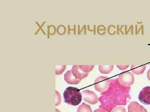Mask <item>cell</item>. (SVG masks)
Returning <instances> with one entry per match:
<instances>
[{
	"instance_id": "obj_1",
	"label": "cell",
	"mask_w": 150,
	"mask_h": 112,
	"mask_svg": "<svg viewBox=\"0 0 150 112\" xmlns=\"http://www.w3.org/2000/svg\"><path fill=\"white\" fill-rule=\"evenodd\" d=\"M130 90L129 86L122 85L117 78L112 79L109 88L99 98L100 108L111 112L118 106H126L131 99Z\"/></svg>"
},
{
	"instance_id": "obj_2",
	"label": "cell",
	"mask_w": 150,
	"mask_h": 112,
	"mask_svg": "<svg viewBox=\"0 0 150 112\" xmlns=\"http://www.w3.org/2000/svg\"><path fill=\"white\" fill-rule=\"evenodd\" d=\"M63 96L65 102L71 106H78L81 102V93L76 87H68L64 92Z\"/></svg>"
},
{
	"instance_id": "obj_3",
	"label": "cell",
	"mask_w": 150,
	"mask_h": 112,
	"mask_svg": "<svg viewBox=\"0 0 150 112\" xmlns=\"http://www.w3.org/2000/svg\"><path fill=\"white\" fill-rule=\"evenodd\" d=\"M111 80L105 76L98 78L95 83V86L96 91L99 92H105L110 86Z\"/></svg>"
},
{
	"instance_id": "obj_4",
	"label": "cell",
	"mask_w": 150,
	"mask_h": 112,
	"mask_svg": "<svg viewBox=\"0 0 150 112\" xmlns=\"http://www.w3.org/2000/svg\"><path fill=\"white\" fill-rule=\"evenodd\" d=\"M118 79L122 85L126 86H130L134 83V75L133 74L128 71L122 72L119 75Z\"/></svg>"
},
{
	"instance_id": "obj_5",
	"label": "cell",
	"mask_w": 150,
	"mask_h": 112,
	"mask_svg": "<svg viewBox=\"0 0 150 112\" xmlns=\"http://www.w3.org/2000/svg\"><path fill=\"white\" fill-rule=\"evenodd\" d=\"M139 99L142 104L150 105V86H146L142 89L139 94Z\"/></svg>"
},
{
	"instance_id": "obj_6",
	"label": "cell",
	"mask_w": 150,
	"mask_h": 112,
	"mask_svg": "<svg viewBox=\"0 0 150 112\" xmlns=\"http://www.w3.org/2000/svg\"><path fill=\"white\" fill-rule=\"evenodd\" d=\"M83 99L89 104H96L98 103V98L95 93L90 91H85L83 92Z\"/></svg>"
},
{
	"instance_id": "obj_7",
	"label": "cell",
	"mask_w": 150,
	"mask_h": 112,
	"mask_svg": "<svg viewBox=\"0 0 150 112\" xmlns=\"http://www.w3.org/2000/svg\"><path fill=\"white\" fill-rule=\"evenodd\" d=\"M128 111L129 112H148L144 107L136 102L130 103L128 106Z\"/></svg>"
},
{
	"instance_id": "obj_8",
	"label": "cell",
	"mask_w": 150,
	"mask_h": 112,
	"mask_svg": "<svg viewBox=\"0 0 150 112\" xmlns=\"http://www.w3.org/2000/svg\"><path fill=\"white\" fill-rule=\"evenodd\" d=\"M146 66H140L138 65H132L131 66V70L132 72L135 74H141L144 71Z\"/></svg>"
},
{
	"instance_id": "obj_9",
	"label": "cell",
	"mask_w": 150,
	"mask_h": 112,
	"mask_svg": "<svg viewBox=\"0 0 150 112\" xmlns=\"http://www.w3.org/2000/svg\"><path fill=\"white\" fill-rule=\"evenodd\" d=\"M114 66H111L100 65L99 69L100 72L103 74H108L110 73L113 70Z\"/></svg>"
},
{
	"instance_id": "obj_10",
	"label": "cell",
	"mask_w": 150,
	"mask_h": 112,
	"mask_svg": "<svg viewBox=\"0 0 150 112\" xmlns=\"http://www.w3.org/2000/svg\"><path fill=\"white\" fill-rule=\"evenodd\" d=\"M78 112H92V110L89 106L83 103L79 107Z\"/></svg>"
},
{
	"instance_id": "obj_11",
	"label": "cell",
	"mask_w": 150,
	"mask_h": 112,
	"mask_svg": "<svg viewBox=\"0 0 150 112\" xmlns=\"http://www.w3.org/2000/svg\"><path fill=\"white\" fill-rule=\"evenodd\" d=\"M111 112H126V111L125 108L122 106H118L114 108Z\"/></svg>"
},
{
	"instance_id": "obj_12",
	"label": "cell",
	"mask_w": 150,
	"mask_h": 112,
	"mask_svg": "<svg viewBox=\"0 0 150 112\" xmlns=\"http://www.w3.org/2000/svg\"><path fill=\"white\" fill-rule=\"evenodd\" d=\"M117 66L118 67L119 69L123 70L126 69L129 67V65H117Z\"/></svg>"
},
{
	"instance_id": "obj_13",
	"label": "cell",
	"mask_w": 150,
	"mask_h": 112,
	"mask_svg": "<svg viewBox=\"0 0 150 112\" xmlns=\"http://www.w3.org/2000/svg\"><path fill=\"white\" fill-rule=\"evenodd\" d=\"M94 112H107L103 108L97 109L94 111Z\"/></svg>"
},
{
	"instance_id": "obj_14",
	"label": "cell",
	"mask_w": 150,
	"mask_h": 112,
	"mask_svg": "<svg viewBox=\"0 0 150 112\" xmlns=\"http://www.w3.org/2000/svg\"><path fill=\"white\" fill-rule=\"evenodd\" d=\"M147 77L148 79L150 80V69L149 70L147 73Z\"/></svg>"
}]
</instances>
